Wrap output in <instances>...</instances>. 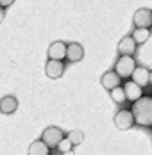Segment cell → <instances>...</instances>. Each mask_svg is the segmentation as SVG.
Returning <instances> with one entry per match:
<instances>
[{
  "label": "cell",
  "instance_id": "6da1fadb",
  "mask_svg": "<svg viewBox=\"0 0 152 155\" xmlns=\"http://www.w3.org/2000/svg\"><path fill=\"white\" fill-rule=\"evenodd\" d=\"M131 112L134 116V121L141 127L152 125V96H143L136 104H133Z\"/></svg>",
  "mask_w": 152,
  "mask_h": 155
},
{
  "label": "cell",
  "instance_id": "7a4b0ae2",
  "mask_svg": "<svg viewBox=\"0 0 152 155\" xmlns=\"http://www.w3.org/2000/svg\"><path fill=\"white\" fill-rule=\"evenodd\" d=\"M136 68H138L136 61H134V57H131V55H120L118 61H116V64H115V71H116L122 78H131L134 75Z\"/></svg>",
  "mask_w": 152,
  "mask_h": 155
},
{
  "label": "cell",
  "instance_id": "3957f363",
  "mask_svg": "<svg viewBox=\"0 0 152 155\" xmlns=\"http://www.w3.org/2000/svg\"><path fill=\"white\" fill-rule=\"evenodd\" d=\"M63 139H64V132L61 130L59 127H48V128L43 130V136H41V141L45 143L50 150L52 148H59Z\"/></svg>",
  "mask_w": 152,
  "mask_h": 155
},
{
  "label": "cell",
  "instance_id": "277c9868",
  "mask_svg": "<svg viewBox=\"0 0 152 155\" xmlns=\"http://www.w3.org/2000/svg\"><path fill=\"white\" fill-rule=\"evenodd\" d=\"M133 23H134L136 29H149V31H150V27H152L150 9H145V7L136 9V13H134V16H133Z\"/></svg>",
  "mask_w": 152,
  "mask_h": 155
},
{
  "label": "cell",
  "instance_id": "5b68a950",
  "mask_svg": "<svg viewBox=\"0 0 152 155\" xmlns=\"http://www.w3.org/2000/svg\"><path fill=\"white\" fill-rule=\"evenodd\" d=\"M134 123H136V121H134V116H133V112L127 110V109H122V110H118V112L115 114V125H116V128H120V130H129V128H133Z\"/></svg>",
  "mask_w": 152,
  "mask_h": 155
},
{
  "label": "cell",
  "instance_id": "8992f818",
  "mask_svg": "<svg viewBox=\"0 0 152 155\" xmlns=\"http://www.w3.org/2000/svg\"><path fill=\"white\" fill-rule=\"evenodd\" d=\"M68 55V45L64 41H54L48 47V59L52 61H63Z\"/></svg>",
  "mask_w": 152,
  "mask_h": 155
},
{
  "label": "cell",
  "instance_id": "52a82bcc",
  "mask_svg": "<svg viewBox=\"0 0 152 155\" xmlns=\"http://www.w3.org/2000/svg\"><path fill=\"white\" fill-rule=\"evenodd\" d=\"M123 91H125V96H127V102L136 104L140 98H143V87H140L133 80H127L123 84Z\"/></svg>",
  "mask_w": 152,
  "mask_h": 155
},
{
  "label": "cell",
  "instance_id": "ba28073f",
  "mask_svg": "<svg viewBox=\"0 0 152 155\" xmlns=\"http://www.w3.org/2000/svg\"><path fill=\"white\" fill-rule=\"evenodd\" d=\"M120 82H122V77L116 73V71H107V73H104L102 78H100V84L106 87L109 93H111L113 89L120 87Z\"/></svg>",
  "mask_w": 152,
  "mask_h": 155
},
{
  "label": "cell",
  "instance_id": "9c48e42d",
  "mask_svg": "<svg viewBox=\"0 0 152 155\" xmlns=\"http://www.w3.org/2000/svg\"><path fill=\"white\" fill-rule=\"evenodd\" d=\"M134 52H136V41H134V38L133 36L122 38L120 43H118V54L120 55H131L133 57Z\"/></svg>",
  "mask_w": 152,
  "mask_h": 155
},
{
  "label": "cell",
  "instance_id": "30bf717a",
  "mask_svg": "<svg viewBox=\"0 0 152 155\" xmlns=\"http://www.w3.org/2000/svg\"><path fill=\"white\" fill-rule=\"evenodd\" d=\"M64 71V64L63 61H52L48 59L47 61V66H45V73L48 78H59Z\"/></svg>",
  "mask_w": 152,
  "mask_h": 155
},
{
  "label": "cell",
  "instance_id": "8fae6325",
  "mask_svg": "<svg viewBox=\"0 0 152 155\" xmlns=\"http://www.w3.org/2000/svg\"><path fill=\"white\" fill-rule=\"evenodd\" d=\"M133 82L138 84L140 87H145L147 84H150V71L143 66H138L134 75H133Z\"/></svg>",
  "mask_w": 152,
  "mask_h": 155
},
{
  "label": "cell",
  "instance_id": "7c38bea8",
  "mask_svg": "<svg viewBox=\"0 0 152 155\" xmlns=\"http://www.w3.org/2000/svg\"><path fill=\"white\" fill-rule=\"evenodd\" d=\"M16 109H18V100H16L15 96H2V100H0V110H2V114H13Z\"/></svg>",
  "mask_w": 152,
  "mask_h": 155
},
{
  "label": "cell",
  "instance_id": "4fadbf2b",
  "mask_svg": "<svg viewBox=\"0 0 152 155\" xmlns=\"http://www.w3.org/2000/svg\"><path fill=\"white\" fill-rule=\"evenodd\" d=\"M82 57H84L82 47H81L79 43H70V45H68V55H66V59L70 62H77V61H81Z\"/></svg>",
  "mask_w": 152,
  "mask_h": 155
},
{
  "label": "cell",
  "instance_id": "5bb4252c",
  "mask_svg": "<svg viewBox=\"0 0 152 155\" xmlns=\"http://www.w3.org/2000/svg\"><path fill=\"white\" fill-rule=\"evenodd\" d=\"M29 155H50V148L41 139H38L29 146Z\"/></svg>",
  "mask_w": 152,
  "mask_h": 155
},
{
  "label": "cell",
  "instance_id": "9a60e30c",
  "mask_svg": "<svg viewBox=\"0 0 152 155\" xmlns=\"http://www.w3.org/2000/svg\"><path fill=\"white\" fill-rule=\"evenodd\" d=\"M133 38H134L136 45L147 43V39L150 38V31H149V29H134V32H133Z\"/></svg>",
  "mask_w": 152,
  "mask_h": 155
},
{
  "label": "cell",
  "instance_id": "2e32d148",
  "mask_svg": "<svg viewBox=\"0 0 152 155\" xmlns=\"http://www.w3.org/2000/svg\"><path fill=\"white\" fill-rule=\"evenodd\" d=\"M66 137L72 141V144H74V146H77V144H81V143L84 141V134H82V130H72Z\"/></svg>",
  "mask_w": 152,
  "mask_h": 155
},
{
  "label": "cell",
  "instance_id": "e0dca14e",
  "mask_svg": "<svg viewBox=\"0 0 152 155\" xmlns=\"http://www.w3.org/2000/svg\"><path fill=\"white\" fill-rule=\"evenodd\" d=\"M111 98L116 102V104H122V102H127V96H125V91H123V87H116V89H113L111 91Z\"/></svg>",
  "mask_w": 152,
  "mask_h": 155
},
{
  "label": "cell",
  "instance_id": "ac0fdd59",
  "mask_svg": "<svg viewBox=\"0 0 152 155\" xmlns=\"http://www.w3.org/2000/svg\"><path fill=\"white\" fill-rule=\"evenodd\" d=\"M72 148H74V144H72V141L68 139V137H64V139L61 141V144H59V150L61 153H66V152H72Z\"/></svg>",
  "mask_w": 152,
  "mask_h": 155
},
{
  "label": "cell",
  "instance_id": "d6986e66",
  "mask_svg": "<svg viewBox=\"0 0 152 155\" xmlns=\"http://www.w3.org/2000/svg\"><path fill=\"white\" fill-rule=\"evenodd\" d=\"M11 4H13V0H4V2H2V11H4L5 7H9Z\"/></svg>",
  "mask_w": 152,
  "mask_h": 155
},
{
  "label": "cell",
  "instance_id": "ffe728a7",
  "mask_svg": "<svg viewBox=\"0 0 152 155\" xmlns=\"http://www.w3.org/2000/svg\"><path fill=\"white\" fill-rule=\"evenodd\" d=\"M61 155H75V153H74V150H72V152H66V153H61Z\"/></svg>",
  "mask_w": 152,
  "mask_h": 155
},
{
  "label": "cell",
  "instance_id": "44dd1931",
  "mask_svg": "<svg viewBox=\"0 0 152 155\" xmlns=\"http://www.w3.org/2000/svg\"><path fill=\"white\" fill-rule=\"evenodd\" d=\"M150 86H152V71H150Z\"/></svg>",
  "mask_w": 152,
  "mask_h": 155
}]
</instances>
